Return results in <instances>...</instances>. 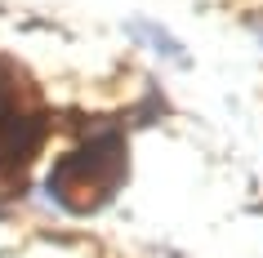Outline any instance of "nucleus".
I'll use <instances>...</instances> for the list:
<instances>
[{
	"label": "nucleus",
	"mask_w": 263,
	"mask_h": 258,
	"mask_svg": "<svg viewBox=\"0 0 263 258\" xmlns=\"http://www.w3.org/2000/svg\"><path fill=\"white\" fill-rule=\"evenodd\" d=\"M125 138L121 134H98L85 138L76 151H67L49 174V196H54L67 214H94L116 196L125 178Z\"/></svg>",
	"instance_id": "f257e3e1"
},
{
	"label": "nucleus",
	"mask_w": 263,
	"mask_h": 258,
	"mask_svg": "<svg viewBox=\"0 0 263 258\" xmlns=\"http://www.w3.org/2000/svg\"><path fill=\"white\" fill-rule=\"evenodd\" d=\"M129 31H134V41L152 45L156 54L174 58V63H187V54H183V45H179V41H170V31H165V27H156V23H129Z\"/></svg>",
	"instance_id": "f03ea898"
}]
</instances>
